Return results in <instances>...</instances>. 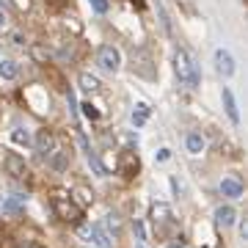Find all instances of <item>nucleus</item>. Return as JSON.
I'll return each mask as SVG.
<instances>
[{"label": "nucleus", "mask_w": 248, "mask_h": 248, "mask_svg": "<svg viewBox=\"0 0 248 248\" xmlns=\"http://www.w3.org/2000/svg\"><path fill=\"white\" fill-rule=\"evenodd\" d=\"M174 72H177L179 83H185L187 89H199V86H202V69H199V63L190 58V53L182 50V47L174 50Z\"/></svg>", "instance_id": "1"}, {"label": "nucleus", "mask_w": 248, "mask_h": 248, "mask_svg": "<svg viewBox=\"0 0 248 248\" xmlns=\"http://www.w3.org/2000/svg\"><path fill=\"white\" fill-rule=\"evenodd\" d=\"M50 204H53V213L61 218V221L66 223H80V218H83V210L80 207H75V202L69 199V193L66 190H53V196H50Z\"/></svg>", "instance_id": "2"}, {"label": "nucleus", "mask_w": 248, "mask_h": 248, "mask_svg": "<svg viewBox=\"0 0 248 248\" xmlns=\"http://www.w3.org/2000/svg\"><path fill=\"white\" fill-rule=\"evenodd\" d=\"M78 234L83 240H89L91 248H110L113 246V240L108 237V232L102 229V223H80Z\"/></svg>", "instance_id": "3"}, {"label": "nucleus", "mask_w": 248, "mask_h": 248, "mask_svg": "<svg viewBox=\"0 0 248 248\" xmlns=\"http://www.w3.org/2000/svg\"><path fill=\"white\" fill-rule=\"evenodd\" d=\"M3 169H6V174H9L14 182H22V179L28 177V163L22 155H17V152H6L3 155Z\"/></svg>", "instance_id": "4"}, {"label": "nucleus", "mask_w": 248, "mask_h": 248, "mask_svg": "<svg viewBox=\"0 0 248 248\" xmlns=\"http://www.w3.org/2000/svg\"><path fill=\"white\" fill-rule=\"evenodd\" d=\"M97 63L102 72H110V75H116V72L122 69V53L116 50L113 45H102L97 53Z\"/></svg>", "instance_id": "5"}, {"label": "nucleus", "mask_w": 248, "mask_h": 248, "mask_svg": "<svg viewBox=\"0 0 248 248\" xmlns=\"http://www.w3.org/2000/svg\"><path fill=\"white\" fill-rule=\"evenodd\" d=\"M138 171H141V160H138V155L124 149L122 155H119V174H122L124 179H133V177H138Z\"/></svg>", "instance_id": "6"}, {"label": "nucleus", "mask_w": 248, "mask_h": 248, "mask_svg": "<svg viewBox=\"0 0 248 248\" xmlns=\"http://www.w3.org/2000/svg\"><path fill=\"white\" fill-rule=\"evenodd\" d=\"M215 69L221 78H232L234 72H237V63H234V55L226 50V47H218L215 50Z\"/></svg>", "instance_id": "7"}, {"label": "nucleus", "mask_w": 248, "mask_h": 248, "mask_svg": "<svg viewBox=\"0 0 248 248\" xmlns=\"http://www.w3.org/2000/svg\"><path fill=\"white\" fill-rule=\"evenodd\" d=\"M69 160H72V146H55V152L47 157V166L55 171V174H63V171L69 169Z\"/></svg>", "instance_id": "8"}, {"label": "nucleus", "mask_w": 248, "mask_h": 248, "mask_svg": "<svg viewBox=\"0 0 248 248\" xmlns=\"http://www.w3.org/2000/svg\"><path fill=\"white\" fill-rule=\"evenodd\" d=\"M149 218H152V223H155V229H163V226H169L171 218H174V213H171V204L155 202V204L149 207Z\"/></svg>", "instance_id": "9"}, {"label": "nucleus", "mask_w": 248, "mask_h": 248, "mask_svg": "<svg viewBox=\"0 0 248 248\" xmlns=\"http://www.w3.org/2000/svg\"><path fill=\"white\" fill-rule=\"evenodd\" d=\"M33 146L39 149V155H42V157H50V155L55 152V146H58L53 130H47V127H45V130H39V133H36V138H33Z\"/></svg>", "instance_id": "10"}, {"label": "nucleus", "mask_w": 248, "mask_h": 248, "mask_svg": "<svg viewBox=\"0 0 248 248\" xmlns=\"http://www.w3.org/2000/svg\"><path fill=\"white\" fill-rule=\"evenodd\" d=\"M80 143H83V149H86V160H89L91 171H94L97 177H108V166L99 160V152H94L89 146V141H86V135H83V133H80Z\"/></svg>", "instance_id": "11"}, {"label": "nucleus", "mask_w": 248, "mask_h": 248, "mask_svg": "<svg viewBox=\"0 0 248 248\" xmlns=\"http://www.w3.org/2000/svg\"><path fill=\"white\" fill-rule=\"evenodd\" d=\"M215 223H218V226H223V229L234 226V223H237V210H234L232 204H221V207L215 210Z\"/></svg>", "instance_id": "12"}, {"label": "nucleus", "mask_w": 248, "mask_h": 248, "mask_svg": "<svg viewBox=\"0 0 248 248\" xmlns=\"http://www.w3.org/2000/svg\"><path fill=\"white\" fill-rule=\"evenodd\" d=\"M102 229H105V232H108V237L116 243V240L122 237V232H124L122 215H119V213H108V215H105V223H102Z\"/></svg>", "instance_id": "13"}, {"label": "nucleus", "mask_w": 248, "mask_h": 248, "mask_svg": "<svg viewBox=\"0 0 248 248\" xmlns=\"http://www.w3.org/2000/svg\"><path fill=\"white\" fill-rule=\"evenodd\" d=\"M221 99H223V108H226V116L232 119V124H240L237 99H234V94H232V89H229V86H223V91H221Z\"/></svg>", "instance_id": "14"}, {"label": "nucleus", "mask_w": 248, "mask_h": 248, "mask_svg": "<svg viewBox=\"0 0 248 248\" xmlns=\"http://www.w3.org/2000/svg\"><path fill=\"white\" fill-rule=\"evenodd\" d=\"M221 193L226 199H243V182L240 177H223L221 179Z\"/></svg>", "instance_id": "15"}, {"label": "nucleus", "mask_w": 248, "mask_h": 248, "mask_svg": "<svg viewBox=\"0 0 248 248\" xmlns=\"http://www.w3.org/2000/svg\"><path fill=\"white\" fill-rule=\"evenodd\" d=\"M69 199L72 202H75V207H80V210H86V207H91V204H94V193H91L89 187H75V190H72L69 193Z\"/></svg>", "instance_id": "16"}, {"label": "nucleus", "mask_w": 248, "mask_h": 248, "mask_svg": "<svg viewBox=\"0 0 248 248\" xmlns=\"http://www.w3.org/2000/svg\"><path fill=\"white\" fill-rule=\"evenodd\" d=\"M78 83H80V91H83V94H97L99 91V78L91 75V72H80Z\"/></svg>", "instance_id": "17"}, {"label": "nucleus", "mask_w": 248, "mask_h": 248, "mask_svg": "<svg viewBox=\"0 0 248 248\" xmlns=\"http://www.w3.org/2000/svg\"><path fill=\"white\" fill-rule=\"evenodd\" d=\"M185 149L190 152V155H202V152L207 149V138H204L202 133H187L185 135Z\"/></svg>", "instance_id": "18"}, {"label": "nucleus", "mask_w": 248, "mask_h": 248, "mask_svg": "<svg viewBox=\"0 0 248 248\" xmlns=\"http://www.w3.org/2000/svg\"><path fill=\"white\" fill-rule=\"evenodd\" d=\"M25 204H28V196L25 193H11L9 199L3 202V213H19Z\"/></svg>", "instance_id": "19"}, {"label": "nucleus", "mask_w": 248, "mask_h": 248, "mask_svg": "<svg viewBox=\"0 0 248 248\" xmlns=\"http://www.w3.org/2000/svg\"><path fill=\"white\" fill-rule=\"evenodd\" d=\"M17 75H19L17 61H11V58H3V61H0V78L3 80H17Z\"/></svg>", "instance_id": "20"}, {"label": "nucleus", "mask_w": 248, "mask_h": 248, "mask_svg": "<svg viewBox=\"0 0 248 248\" xmlns=\"http://www.w3.org/2000/svg\"><path fill=\"white\" fill-rule=\"evenodd\" d=\"M149 116H152V108L146 105V102H138V105H135V110H133V124H135V127H143Z\"/></svg>", "instance_id": "21"}, {"label": "nucleus", "mask_w": 248, "mask_h": 248, "mask_svg": "<svg viewBox=\"0 0 248 248\" xmlns=\"http://www.w3.org/2000/svg\"><path fill=\"white\" fill-rule=\"evenodd\" d=\"M11 141L17 143V146H33L31 133H28V130H22V127H14V130H11Z\"/></svg>", "instance_id": "22"}, {"label": "nucleus", "mask_w": 248, "mask_h": 248, "mask_svg": "<svg viewBox=\"0 0 248 248\" xmlns=\"http://www.w3.org/2000/svg\"><path fill=\"white\" fill-rule=\"evenodd\" d=\"M133 232H135V240H138L141 246H146V243H149V234H146V223H143L141 218H135V221H133Z\"/></svg>", "instance_id": "23"}, {"label": "nucleus", "mask_w": 248, "mask_h": 248, "mask_svg": "<svg viewBox=\"0 0 248 248\" xmlns=\"http://www.w3.org/2000/svg\"><path fill=\"white\" fill-rule=\"evenodd\" d=\"M119 141L124 143V149L127 152H135V146H138V135L135 133H119Z\"/></svg>", "instance_id": "24"}, {"label": "nucleus", "mask_w": 248, "mask_h": 248, "mask_svg": "<svg viewBox=\"0 0 248 248\" xmlns=\"http://www.w3.org/2000/svg\"><path fill=\"white\" fill-rule=\"evenodd\" d=\"M31 58L36 63H47V50L45 47H31Z\"/></svg>", "instance_id": "25"}, {"label": "nucleus", "mask_w": 248, "mask_h": 248, "mask_svg": "<svg viewBox=\"0 0 248 248\" xmlns=\"http://www.w3.org/2000/svg\"><path fill=\"white\" fill-rule=\"evenodd\" d=\"M83 113H86V119H91V122H97V119H99V110L91 105V102H89V105H83Z\"/></svg>", "instance_id": "26"}, {"label": "nucleus", "mask_w": 248, "mask_h": 248, "mask_svg": "<svg viewBox=\"0 0 248 248\" xmlns=\"http://www.w3.org/2000/svg\"><path fill=\"white\" fill-rule=\"evenodd\" d=\"M91 3V9L97 11V14H105L108 11V0H89Z\"/></svg>", "instance_id": "27"}, {"label": "nucleus", "mask_w": 248, "mask_h": 248, "mask_svg": "<svg viewBox=\"0 0 248 248\" xmlns=\"http://www.w3.org/2000/svg\"><path fill=\"white\" fill-rule=\"evenodd\" d=\"M166 160H171V149L163 146L160 152H155V163H166Z\"/></svg>", "instance_id": "28"}, {"label": "nucleus", "mask_w": 248, "mask_h": 248, "mask_svg": "<svg viewBox=\"0 0 248 248\" xmlns=\"http://www.w3.org/2000/svg\"><path fill=\"white\" fill-rule=\"evenodd\" d=\"M11 45H14V47H25V39H22V33H11Z\"/></svg>", "instance_id": "29"}, {"label": "nucleus", "mask_w": 248, "mask_h": 248, "mask_svg": "<svg viewBox=\"0 0 248 248\" xmlns=\"http://www.w3.org/2000/svg\"><path fill=\"white\" fill-rule=\"evenodd\" d=\"M14 6L19 11H31V0H14Z\"/></svg>", "instance_id": "30"}, {"label": "nucleus", "mask_w": 248, "mask_h": 248, "mask_svg": "<svg viewBox=\"0 0 248 248\" xmlns=\"http://www.w3.org/2000/svg\"><path fill=\"white\" fill-rule=\"evenodd\" d=\"M9 28V17H6V11L0 9V31H6Z\"/></svg>", "instance_id": "31"}, {"label": "nucleus", "mask_w": 248, "mask_h": 248, "mask_svg": "<svg viewBox=\"0 0 248 248\" xmlns=\"http://www.w3.org/2000/svg\"><path fill=\"white\" fill-rule=\"evenodd\" d=\"M47 6H53V9H58V6H66V3H69V0H45Z\"/></svg>", "instance_id": "32"}, {"label": "nucleus", "mask_w": 248, "mask_h": 248, "mask_svg": "<svg viewBox=\"0 0 248 248\" xmlns=\"http://www.w3.org/2000/svg\"><path fill=\"white\" fill-rule=\"evenodd\" d=\"M240 237L248 240V223H246V221H240Z\"/></svg>", "instance_id": "33"}, {"label": "nucleus", "mask_w": 248, "mask_h": 248, "mask_svg": "<svg viewBox=\"0 0 248 248\" xmlns=\"http://www.w3.org/2000/svg\"><path fill=\"white\" fill-rule=\"evenodd\" d=\"M169 248H185V243H182V237H177V240H171L169 243Z\"/></svg>", "instance_id": "34"}, {"label": "nucleus", "mask_w": 248, "mask_h": 248, "mask_svg": "<svg viewBox=\"0 0 248 248\" xmlns=\"http://www.w3.org/2000/svg\"><path fill=\"white\" fill-rule=\"evenodd\" d=\"M135 248H146V246H141V243H135Z\"/></svg>", "instance_id": "35"}]
</instances>
